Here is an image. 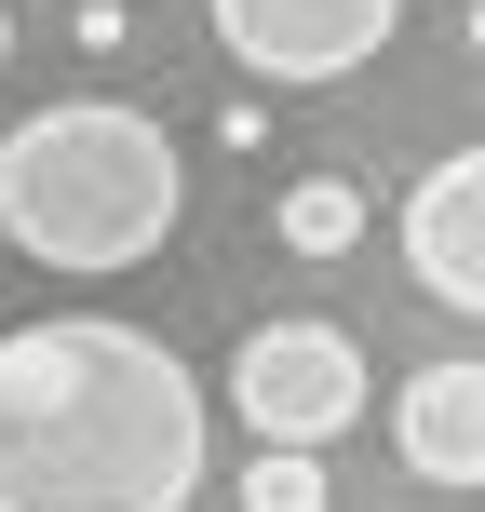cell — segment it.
Returning a JSON list of instances; mask_svg holds the SVG:
<instances>
[{
    "label": "cell",
    "mask_w": 485,
    "mask_h": 512,
    "mask_svg": "<svg viewBox=\"0 0 485 512\" xmlns=\"http://www.w3.org/2000/svg\"><path fill=\"white\" fill-rule=\"evenodd\" d=\"M337 486H324V459H297V445H256L243 459V512H324Z\"/></svg>",
    "instance_id": "obj_8"
},
{
    "label": "cell",
    "mask_w": 485,
    "mask_h": 512,
    "mask_svg": "<svg viewBox=\"0 0 485 512\" xmlns=\"http://www.w3.org/2000/svg\"><path fill=\"white\" fill-rule=\"evenodd\" d=\"M203 378L122 310L0 324V512H189Z\"/></svg>",
    "instance_id": "obj_1"
},
{
    "label": "cell",
    "mask_w": 485,
    "mask_h": 512,
    "mask_svg": "<svg viewBox=\"0 0 485 512\" xmlns=\"http://www.w3.org/2000/svg\"><path fill=\"white\" fill-rule=\"evenodd\" d=\"M472 54H485V0H472Z\"/></svg>",
    "instance_id": "obj_10"
},
{
    "label": "cell",
    "mask_w": 485,
    "mask_h": 512,
    "mask_svg": "<svg viewBox=\"0 0 485 512\" xmlns=\"http://www.w3.org/2000/svg\"><path fill=\"white\" fill-rule=\"evenodd\" d=\"M230 405L256 445H297V459H324L337 432L364 418V351L337 324H256L230 351Z\"/></svg>",
    "instance_id": "obj_3"
},
{
    "label": "cell",
    "mask_w": 485,
    "mask_h": 512,
    "mask_svg": "<svg viewBox=\"0 0 485 512\" xmlns=\"http://www.w3.org/2000/svg\"><path fill=\"white\" fill-rule=\"evenodd\" d=\"M270 230H283V256H351L364 243V189L351 176H283Z\"/></svg>",
    "instance_id": "obj_7"
},
{
    "label": "cell",
    "mask_w": 485,
    "mask_h": 512,
    "mask_svg": "<svg viewBox=\"0 0 485 512\" xmlns=\"http://www.w3.org/2000/svg\"><path fill=\"white\" fill-rule=\"evenodd\" d=\"M405 270L432 283L445 310L485 324V149H445L432 176L405 189Z\"/></svg>",
    "instance_id": "obj_5"
},
{
    "label": "cell",
    "mask_w": 485,
    "mask_h": 512,
    "mask_svg": "<svg viewBox=\"0 0 485 512\" xmlns=\"http://www.w3.org/2000/svg\"><path fill=\"white\" fill-rule=\"evenodd\" d=\"M391 445L418 486H485V364H418L391 391Z\"/></svg>",
    "instance_id": "obj_6"
},
{
    "label": "cell",
    "mask_w": 485,
    "mask_h": 512,
    "mask_svg": "<svg viewBox=\"0 0 485 512\" xmlns=\"http://www.w3.org/2000/svg\"><path fill=\"white\" fill-rule=\"evenodd\" d=\"M189 216V149L122 95H54L0 135V243L68 283L149 270Z\"/></svg>",
    "instance_id": "obj_2"
},
{
    "label": "cell",
    "mask_w": 485,
    "mask_h": 512,
    "mask_svg": "<svg viewBox=\"0 0 485 512\" xmlns=\"http://www.w3.org/2000/svg\"><path fill=\"white\" fill-rule=\"evenodd\" d=\"M0 68H14V14H0Z\"/></svg>",
    "instance_id": "obj_9"
},
{
    "label": "cell",
    "mask_w": 485,
    "mask_h": 512,
    "mask_svg": "<svg viewBox=\"0 0 485 512\" xmlns=\"http://www.w3.org/2000/svg\"><path fill=\"white\" fill-rule=\"evenodd\" d=\"M203 27L243 81H351L391 54L405 0H203Z\"/></svg>",
    "instance_id": "obj_4"
}]
</instances>
